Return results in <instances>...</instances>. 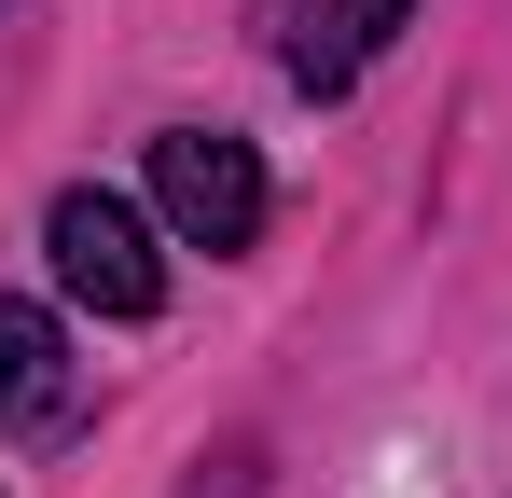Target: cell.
I'll use <instances>...</instances> for the list:
<instances>
[{
	"instance_id": "4",
	"label": "cell",
	"mask_w": 512,
	"mask_h": 498,
	"mask_svg": "<svg viewBox=\"0 0 512 498\" xmlns=\"http://www.w3.org/2000/svg\"><path fill=\"white\" fill-rule=\"evenodd\" d=\"M70 415H84V360H70V332L42 319V305H14V291H0V429L56 443Z\"/></svg>"
},
{
	"instance_id": "2",
	"label": "cell",
	"mask_w": 512,
	"mask_h": 498,
	"mask_svg": "<svg viewBox=\"0 0 512 498\" xmlns=\"http://www.w3.org/2000/svg\"><path fill=\"white\" fill-rule=\"evenodd\" d=\"M153 222H167L180 249H250L263 236V153L236 139V125H167L153 139Z\"/></svg>"
},
{
	"instance_id": "3",
	"label": "cell",
	"mask_w": 512,
	"mask_h": 498,
	"mask_svg": "<svg viewBox=\"0 0 512 498\" xmlns=\"http://www.w3.org/2000/svg\"><path fill=\"white\" fill-rule=\"evenodd\" d=\"M402 14H416V0H263V56L305 83V97H346V83L388 56Z\"/></svg>"
},
{
	"instance_id": "1",
	"label": "cell",
	"mask_w": 512,
	"mask_h": 498,
	"mask_svg": "<svg viewBox=\"0 0 512 498\" xmlns=\"http://www.w3.org/2000/svg\"><path fill=\"white\" fill-rule=\"evenodd\" d=\"M42 249H56V291H70L84 319H153V305H167L153 222H139L111 180H70V194L42 208Z\"/></svg>"
}]
</instances>
